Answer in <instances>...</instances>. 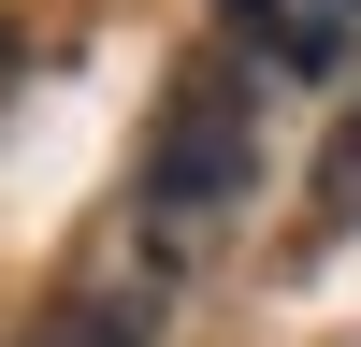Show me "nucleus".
<instances>
[{"mask_svg": "<svg viewBox=\"0 0 361 347\" xmlns=\"http://www.w3.org/2000/svg\"><path fill=\"white\" fill-rule=\"evenodd\" d=\"M246 174H260V87H246V58H188L173 102H159V130H145V188L130 202L159 231H202V217L246 202Z\"/></svg>", "mask_w": 361, "mask_h": 347, "instance_id": "f257e3e1", "label": "nucleus"}, {"mask_svg": "<svg viewBox=\"0 0 361 347\" xmlns=\"http://www.w3.org/2000/svg\"><path fill=\"white\" fill-rule=\"evenodd\" d=\"M116 246H130V217H116L102 246H87L73 275H58V318H44L29 347H159L173 289H159V260H145V275H116Z\"/></svg>", "mask_w": 361, "mask_h": 347, "instance_id": "f03ea898", "label": "nucleus"}, {"mask_svg": "<svg viewBox=\"0 0 361 347\" xmlns=\"http://www.w3.org/2000/svg\"><path fill=\"white\" fill-rule=\"evenodd\" d=\"M231 44L275 73H347L361 58V0H231Z\"/></svg>", "mask_w": 361, "mask_h": 347, "instance_id": "7ed1b4c3", "label": "nucleus"}, {"mask_svg": "<svg viewBox=\"0 0 361 347\" xmlns=\"http://www.w3.org/2000/svg\"><path fill=\"white\" fill-rule=\"evenodd\" d=\"M0 102H15V29H0Z\"/></svg>", "mask_w": 361, "mask_h": 347, "instance_id": "20e7f679", "label": "nucleus"}]
</instances>
